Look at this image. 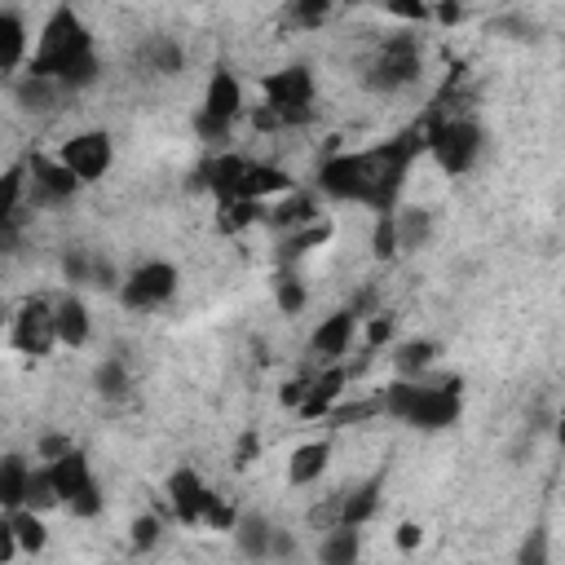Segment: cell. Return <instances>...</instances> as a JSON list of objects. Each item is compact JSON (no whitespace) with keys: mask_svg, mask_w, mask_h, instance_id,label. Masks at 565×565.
<instances>
[{"mask_svg":"<svg viewBox=\"0 0 565 565\" xmlns=\"http://www.w3.org/2000/svg\"><path fill=\"white\" fill-rule=\"evenodd\" d=\"M419 154H428L424 128L393 132V137L362 146V150H335L318 163V190L335 203H358L371 212H397L402 190H406Z\"/></svg>","mask_w":565,"mask_h":565,"instance_id":"obj_1","label":"cell"},{"mask_svg":"<svg viewBox=\"0 0 565 565\" xmlns=\"http://www.w3.org/2000/svg\"><path fill=\"white\" fill-rule=\"evenodd\" d=\"M31 79H49L57 88H88L97 84L102 75V53H97V40L88 31V22L79 18V9L71 0L53 4L40 35H35V49H31V62L26 71Z\"/></svg>","mask_w":565,"mask_h":565,"instance_id":"obj_2","label":"cell"},{"mask_svg":"<svg viewBox=\"0 0 565 565\" xmlns=\"http://www.w3.org/2000/svg\"><path fill=\"white\" fill-rule=\"evenodd\" d=\"M384 415L415 433H446L463 415V384L459 380H406L393 375V384L380 393Z\"/></svg>","mask_w":565,"mask_h":565,"instance_id":"obj_3","label":"cell"},{"mask_svg":"<svg viewBox=\"0 0 565 565\" xmlns=\"http://www.w3.org/2000/svg\"><path fill=\"white\" fill-rule=\"evenodd\" d=\"M313 115H318V79H313V66H305V62L260 75V106L247 110L252 128H260V132L305 128Z\"/></svg>","mask_w":565,"mask_h":565,"instance_id":"obj_4","label":"cell"},{"mask_svg":"<svg viewBox=\"0 0 565 565\" xmlns=\"http://www.w3.org/2000/svg\"><path fill=\"white\" fill-rule=\"evenodd\" d=\"M362 88L375 93V97H397L406 88H415L424 79V44L411 35V31H393L384 35L366 62H362Z\"/></svg>","mask_w":565,"mask_h":565,"instance_id":"obj_5","label":"cell"},{"mask_svg":"<svg viewBox=\"0 0 565 565\" xmlns=\"http://www.w3.org/2000/svg\"><path fill=\"white\" fill-rule=\"evenodd\" d=\"M424 146L446 177H468L486 154V132L468 115H441L424 124Z\"/></svg>","mask_w":565,"mask_h":565,"instance_id":"obj_6","label":"cell"},{"mask_svg":"<svg viewBox=\"0 0 565 565\" xmlns=\"http://www.w3.org/2000/svg\"><path fill=\"white\" fill-rule=\"evenodd\" d=\"M247 115V97H243V79L230 66H212L199 110H194V132L203 141H225L234 132V124Z\"/></svg>","mask_w":565,"mask_h":565,"instance_id":"obj_7","label":"cell"},{"mask_svg":"<svg viewBox=\"0 0 565 565\" xmlns=\"http://www.w3.org/2000/svg\"><path fill=\"white\" fill-rule=\"evenodd\" d=\"M177 287H181V269L172 260H163V256H150V260L132 265L119 278L115 296H119V305L128 313H154V309H163L177 296Z\"/></svg>","mask_w":565,"mask_h":565,"instance_id":"obj_8","label":"cell"},{"mask_svg":"<svg viewBox=\"0 0 565 565\" xmlns=\"http://www.w3.org/2000/svg\"><path fill=\"white\" fill-rule=\"evenodd\" d=\"M57 344V300L26 296L9 318V349L22 358H49Z\"/></svg>","mask_w":565,"mask_h":565,"instance_id":"obj_9","label":"cell"},{"mask_svg":"<svg viewBox=\"0 0 565 565\" xmlns=\"http://www.w3.org/2000/svg\"><path fill=\"white\" fill-rule=\"evenodd\" d=\"M57 159H62L84 185H93V181H102V177L115 168V137H110L106 128H79V132H71V137L57 146Z\"/></svg>","mask_w":565,"mask_h":565,"instance_id":"obj_10","label":"cell"},{"mask_svg":"<svg viewBox=\"0 0 565 565\" xmlns=\"http://www.w3.org/2000/svg\"><path fill=\"white\" fill-rule=\"evenodd\" d=\"M358 331H362V309L358 305H340L327 318H318V327L309 335V353L318 362H344V353L353 349Z\"/></svg>","mask_w":565,"mask_h":565,"instance_id":"obj_11","label":"cell"},{"mask_svg":"<svg viewBox=\"0 0 565 565\" xmlns=\"http://www.w3.org/2000/svg\"><path fill=\"white\" fill-rule=\"evenodd\" d=\"M163 494H168V508H172V516H177L181 525H203V512H207L212 486L203 481V472H199V468H190V463L172 468V472H168V481H163Z\"/></svg>","mask_w":565,"mask_h":565,"instance_id":"obj_12","label":"cell"},{"mask_svg":"<svg viewBox=\"0 0 565 565\" xmlns=\"http://www.w3.org/2000/svg\"><path fill=\"white\" fill-rule=\"evenodd\" d=\"M26 181H31V203H66L84 190V181L57 154H31L26 159Z\"/></svg>","mask_w":565,"mask_h":565,"instance_id":"obj_13","label":"cell"},{"mask_svg":"<svg viewBox=\"0 0 565 565\" xmlns=\"http://www.w3.org/2000/svg\"><path fill=\"white\" fill-rule=\"evenodd\" d=\"M349 388V362H322L318 375H309L305 402H300V419H331V411L344 402Z\"/></svg>","mask_w":565,"mask_h":565,"instance_id":"obj_14","label":"cell"},{"mask_svg":"<svg viewBox=\"0 0 565 565\" xmlns=\"http://www.w3.org/2000/svg\"><path fill=\"white\" fill-rule=\"evenodd\" d=\"M44 468H49V477H53V490H57L62 508H66L71 499H79L84 490L97 486V472H93V463H88V455H84L79 446H71V450L57 455V459H44Z\"/></svg>","mask_w":565,"mask_h":565,"instance_id":"obj_15","label":"cell"},{"mask_svg":"<svg viewBox=\"0 0 565 565\" xmlns=\"http://www.w3.org/2000/svg\"><path fill=\"white\" fill-rule=\"evenodd\" d=\"M291 190H296V177H291L287 168L265 163V159H247V172H243V181H238V194H243V199L274 203V199H282V194H291Z\"/></svg>","mask_w":565,"mask_h":565,"instance_id":"obj_16","label":"cell"},{"mask_svg":"<svg viewBox=\"0 0 565 565\" xmlns=\"http://www.w3.org/2000/svg\"><path fill=\"white\" fill-rule=\"evenodd\" d=\"M31 49H35V40L26 31V18L18 9H4L0 13V71L4 75H22L26 62H31Z\"/></svg>","mask_w":565,"mask_h":565,"instance_id":"obj_17","label":"cell"},{"mask_svg":"<svg viewBox=\"0 0 565 565\" xmlns=\"http://www.w3.org/2000/svg\"><path fill=\"white\" fill-rule=\"evenodd\" d=\"M243 172H247V154H238V150H216L212 159L199 163V185L212 190V199H234Z\"/></svg>","mask_w":565,"mask_h":565,"instance_id":"obj_18","label":"cell"},{"mask_svg":"<svg viewBox=\"0 0 565 565\" xmlns=\"http://www.w3.org/2000/svg\"><path fill=\"white\" fill-rule=\"evenodd\" d=\"M331 468V437H313V441H300L287 459V481L291 486H318Z\"/></svg>","mask_w":565,"mask_h":565,"instance_id":"obj_19","label":"cell"},{"mask_svg":"<svg viewBox=\"0 0 565 565\" xmlns=\"http://www.w3.org/2000/svg\"><path fill=\"white\" fill-rule=\"evenodd\" d=\"M309 221H318V199L309 194V190H291V194H282V199H274L269 203V212H265V225H274V230H282V234H291V230H300V225H309Z\"/></svg>","mask_w":565,"mask_h":565,"instance_id":"obj_20","label":"cell"},{"mask_svg":"<svg viewBox=\"0 0 565 565\" xmlns=\"http://www.w3.org/2000/svg\"><path fill=\"white\" fill-rule=\"evenodd\" d=\"M57 340L66 349H84L93 340V313H88L84 296H75V291L57 296Z\"/></svg>","mask_w":565,"mask_h":565,"instance_id":"obj_21","label":"cell"},{"mask_svg":"<svg viewBox=\"0 0 565 565\" xmlns=\"http://www.w3.org/2000/svg\"><path fill=\"white\" fill-rule=\"evenodd\" d=\"M437 353H441L437 340H428V335H411V340H397V344H393L388 362H393L397 375H406V380H424V375L433 371Z\"/></svg>","mask_w":565,"mask_h":565,"instance_id":"obj_22","label":"cell"},{"mask_svg":"<svg viewBox=\"0 0 565 565\" xmlns=\"http://www.w3.org/2000/svg\"><path fill=\"white\" fill-rule=\"evenodd\" d=\"M380 490H384V477L375 472V477H366L362 486H353V490H344L340 494V508H335V525H366L371 516H375V508H380Z\"/></svg>","mask_w":565,"mask_h":565,"instance_id":"obj_23","label":"cell"},{"mask_svg":"<svg viewBox=\"0 0 565 565\" xmlns=\"http://www.w3.org/2000/svg\"><path fill=\"white\" fill-rule=\"evenodd\" d=\"M331 234H335V225H331L327 216H318V221H309V225H300V230L282 234L278 260H282V265H296V260H300V256H309L313 247H327V243H331Z\"/></svg>","mask_w":565,"mask_h":565,"instance_id":"obj_24","label":"cell"},{"mask_svg":"<svg viewBox=\"0 0 565 565\" xmlns=\"http://www.w3.org/2000/svg\"><path fill=\"white\" fill-rule=\"evenodd\" d=\"M31 472H35V468L26 463V455H4V459H0V512L26 508Z\"/></svg>","mask_w":565,"mask_h":565,"instance_id":"obj_25","label":"cell"},{"mask_svg":"<svg viewBox=\"0 0 565 565\" xmlns=\"http://www.w3.org/2000/svg\"><path fill=\"white\" fill-rule=\"evenodd\" d=\"M230 534H234V547H238L247 561H269L274 525H269L260 512H243V516H238V525H234Z\"/></svg>","mask_w":565,"mask_h":565,"instance_id":"obj_26","label":"cell"},{"mask_svg":"<svg viewBox=\"0 0 565 565\" xmlns=\"http://www.w3.org/2000/svg\"><path fill=\"white\" fill-rule=\"evenodd\" d=\"M265 212H269V203H256V199H243V194L216 199V230L221 234H243L247 225H260Z\"/></svg>","mask_w":565,"mask_h":565,"instance_id":"obj_27","label":"cell"},{"mask_svg":"<svg viewBox=\"0 0 565 565\" xmlns=\"http://www.w3.org/2000/svg\"><path fill=\"white\" fill-rule=\"evenodd\" d=\"M358 552H362L358 525H331V530L322 534V543H318V561H322V565H353Z\"/></svg>","mask_w":565,"mask_h":565,"instance_id":"obj_28","label":"cell"},{"mask_svg":"<svg viewBox=\"0 0 565 565\" xmlns=\"http://www.w3.org/2000/svg\"><path fill=\"white\" fill-rule=\"evenodd\" d=\"M4 516H9V525H13V534H18V543H22V556H40V552L49 547L44 512H35V508H13V512H4Z\"/></svg>","mask_w":565,"mask_h":565,"instance_id":"obj_29","label":"cell"},{"mask_svg":"<svg viewBox=\"0 0 565 565\" xmlns=\"http://www.w3.org/2000/svg\"><path fill=\"white\" fill-rule=\"evenodd\" d=\"M93 388L106 397V402H124L132 393V371L124 358H102L97 371H93Z\"/></svg>","mask_w":565,"mask_h":565,"instance_id":"obj_30","label":"cell"},{"mask_svg":"<svg viewBox=\"0 0 565 565\" xmlns=\"http://www.w3.org/2000/svg\"><path fill=\"white\" fill-rule=\"evenodd\" d=\"M141 62H146L154 75H181V66H185V49H181L172 35H154V40L141 49Z\"/></svg>","mask_w":565,"mask_h":565,"instance_id":"obj_31","label":"cell"},{"mask_svg":"<svg viewBox=\"0 0 565 565\" xmlns=\"http://www.w3.org/2000/svg\"><path fill=\"white\" fill-rule=\"evenodd\" d=\"M428 234H433V212H428V207H397V238H402V252L424 247Z\"/></svg>","mask_w":565,"mask_h":565,"instance_id":"obj_32","label":"cell"},{"mask_svg":"<svg viewBox=\"0 0 565 565\" xmlns=\"http://www.w3.org/2000/svg\"><path fill=\"white\" fill-rule=\"evenodd\" d=\"M331 9H335V0H287L282 22L296 31H318V26H327Z\"/></svg>","mask_w":565,"mask_h":565,"instance_id":"obj_33","label":"cell"},{"mask_svg":"<svg viewBox=\"0 0 565 565\" xmlns=\"http://www.w3.org/2000/svg\"><path fill=\"white\" fill-rule=\"evenodd\" d=\"M397 252H402V238H397V212H375L371 256H375V260H393Z\"/></svg>","mask_w":565,"mask_h":565,"instance_id":"obj_34","label":"cell"},{"mask_svg":"<svg viewBox=\"0 0 565 565\" xmlns=\"http://www.w3.org/2000/svg\"><path fill=\"white\" fill-rule=\"evenodd\" d=\"M274 300H278V309H282L287 318L305 309V282L296 278V269H291V265H282V274L274 278Z\"/></svg>","mask_w":565,"mask_h":565,"instance_id":"obj_35","label":"cell"},{"mask_svg":"<svg viewBox=\"0 0 565 565\" xmlns=\"http://www.w3.org/2000/svg\"><path fill=\"white\" fill-rule=\"evenodd\" d=\"M26 508H35V512L62 508V499H57L53 477H49V468H44V463H35V472H31V486H26Z\"/></svg>","mask_w":565,"mask_h":565,"instance_id":"obj_36","label":"cell"},{"mask_svg":"<svg viewBox=\"0 0 565 565\" xmlns=\"http://www.w3.org/2000/svg\"><path fill=\"white\" fill-rule=\"evenodd\" d=\"M238 516H243V512H238V508H234L225 494H216V490H212L207 512H203V530H221V534H230V530L238 525Z\"/></svg>","mask_w":565,"mask_h":565,"instance_id":"obj_37","label":"cell"},{"mask_svg":"<svg viewBox=\"0 0 565 565\" xmlns=\"http://www.w3.org/2000/svg\"><path fill=\"white\" fill-rule=\"evenodd\" d=\"M159 534H163V521H159L154 512H141V516H132V525H128L132 552H150V547L159 543Z\"/></svg>","mask_w":565,"mask_h":565,"instance_id":"obj_38","label":"cell"},{"mask_svg":"<svg viewBox=\"0 0 565 565\" xmlns=\"http://www.w3.org/2000/svg\"><path fill=\"white\" fill-rule=\"evenodd\" d=\"M384 13L406 26H424L433 18V0H384Z\"/></svg>","mask_w":565,"mask_h":565,"instance_id":"obj_39","label":"cell"},{"mask_svg":"<svg viewBox=\"0 0 565 565\" xmlns=\"http://www.w3.org/2000/svg\"><path fill=\"white\" fill-rule=\"evenodd\" d=\"M397 335V318L393 313H371V318H362V344L366 349H380V344H388Z\"/></svg>","mask_w":565,"mask_h":565,"instance_id":"obj_40","label":"cell"},{"mask_svg":"<svg viewBox=\"0 0 565 565\" xmlns=\"http://www.w3.org/2000/svg\"><path fill=\"white\" fill-rule=\"evenodd\" d=\"M62 274H66V282H75V287H93V274H97V260L88 256V252H66V260H62Z\"/></svg>","mask_w":565,"mask_h":565,"instance_id":"obj_41","label":"cell"},{"mask_svg":"<svg viewBox=\"0 0 565 565\" xmlns=\"http://www.w3.org/2000/svg\"><path fill=\"white\" fill-rule=\"evenodd\" d=\"M102 508H106V494H102V486H93V490H84L79 499H71V503H66V512H71V516H84V521H88V516H97Z\"/></svg>","mask_w":565,"mask_h":565,"instance_id":"obj_42","label":"cell"},{"mask_svg":"<svg viewBox=\"0 0 565 565\" xmlns=\"http://www.w3.org/2000/svg\"><path fill=\"white\" fill-rule=\"evenodd\" d=\"M75 441L66 437V433H44L40 441H35V459H57V455H66Z\"/></svg>","mask_w":565,"mask_h":565,"instance_id":"obj_43","label":"cell"},{"mask_svg":"<svg viewBox=\"0 0 565 565\" xmlns=\"http://www.w3.org/2000/svg\"><path fill=\"white\" fill-rule=\"evenodd\" d=\"M18 556H22V543H18L13 525H9V516L0 512V565H9V561H18Z\"/></svg>","mask_w":565,"mask_h":565,"instance_id":"obj_44","label":"cell"},{"mask_svg":"<svg viewBox=\"0 0 565 565\" xmlns=\"http://www.w3.org/2000/svg\"><path fill=\"white\" fill-rule=\"evenodd\" d=\"M393 539H397V547H402V552H415V547L424 543V525H419V521H402Z\"/></svg>","mask_w":565,"mask_h":565,"instance_id":"obj_45","label":"cell"},{"mask_svg":"<svg viewBox=\"0 0 565 565\" xmlns=\"http://www.w3.org/2000/svg\"><path fill=\"white\" fill-rule=\"evenodd\" d=\"M305 388H309V380H287V384L278 388V402H282L287 411H300V402H305Z\"/></svg>","mask_w":565,"mask_h":565,"instance_id":"obj_46","label":"cell"},{"mask_svg":"<svg viewBox=\"0 0 565 565\" xmlns=\"http://www.w3.org/2000/svg\"><path fill=\"white\" fill-rule=\"evenodd\" d=\"M433 18L441 26H455V22H463V4L459 0H433Z\"/></svg>","mask_w":565,"mask_h":565,"instance_id":"obj_47","label":"cell"},{"mask_svg":"<svg viewBox=\"0 0 565 565\" xmlns=\"http://www.w3.org/2000/svg\"><path fill=\"white\" fill-rule=\"evenodd\" d=\"M256 450H260V441H256V433H247V437H238V446H234V468H247V463L256 459Z\"/></svg>","mask_w":565,"mask_h":565,"instance_id":"obj_48","label":"cell"},{"mask_svg":"<svg viewBox=\"0 0 565 565\" xmlns=\"http://www.w3.org/2000/svg\"><path fill=\"white\" fill-rule=\"evenodd\" d=\"M269 556H296V539L287 530L274 525V543H269Z\"/></svg>","mask_w":565,"mask_h":565,"instance_id":"obj_49","label":"cell"},{"mask_svg":"<svg viewBox=\"0 0 565 565\" xmlns=\"http://www.w3.org/2000/svg\"><path fill=\"white\" fill-rule=\"evenodd\" d=\"M516 556H521V561H543V556H547V547H543V530H534V539H525Z\"/></svg>","mask_w":565,"mask_h":565,"instance_id":"obj_50","label":"cell"},{"mask_svg":"<svg viewBox=\"0 0 565 565\" xmlns=\"http://www.w3.org/2000/svg\"><path fill=\"white\" fill-rule=\"evenodd\" d=\"M552 433H556V446L565 450V411H561V419H556V428H552Z\"/></svg>","mask_w":565,"mask_h":565,"instance_id":"obj_51","label":"cell"},{"mask_svg":"<svg viewBox=\"0 0 565 565\" xmlns=\"http://www.w3.org/2000/svg\"><path fill=\"white\" fill-rule=\"evenodd\" d=\"M335 4H362V0H335Z\"/></svg>","mask_w":565,"mask_h":565,"instance_id":"obj_52","label":"cell"}]
</instances>
